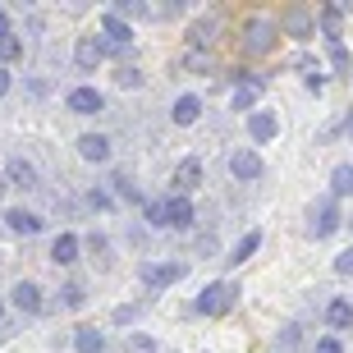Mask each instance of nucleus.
<instances>
[{"mask_svg": "<svg viewBox=\"0 0 353 353\" xmlns=\"http://www.w3.org/2000/svg\"><path fill=\"white\" fill-rule=\"evenodd\" d=\"M230 307H234V285L230 280H216V285H207L197 294V312H207V316H225Z\"/></svg>", "mask_w": 353, "mask_h": 353, "instance_id": "obj_1", "label": "nucleus"}, {"mask_svg": "<svg viewBox=\"0 0 353 353\" xmlns=\"http://www.w3.org/2000/svg\"><path fill=\"white\" fill-rule=\"evenodd\" d=\"M65 105L74 110V115H97V110H105V97L97 88H74L65 97Z\"/></svg>", "mask_w": 353, "mask_h": 353, "instance_id": "obj_2", "label": "nucleus"}, {"mask_svg": "<svg viewBox=\"0 0 353 353\" xmlns=\"http://www.w3.org/2000/svg\"><path fill=\"white\" fill-rule=\"evenodd\" d=\"M110 55V46H105L101 37H79V46H74V60H79V69H97Z\"/></svg>", "mask_w": 353, "mask_h": 353, "instance_id": "obj_3", "label": "nucleus"}, {"mask_svg": "<svg viewBox=\"0 0 353 353\" xmlns=\"http://www.w3.org/2000/svg\"><path fill=\"white\" fill-rule=\"evenodd\" d=\"M197 183H202V161H197V157L179 161V170H174V197H188Z\"/></svg>", "mask_w": 353, "mask_h": 353, "instance_id": "obj_4", "label": "nucleus"}, {"mask_svg": "<svg viewBox=\"0 0 353 353\" xmlns=\"http://www.w3.org/2000/svg\"><path fill=\"white\" fill-rule=\"evenodd\" d=\"M10 299H14L19 312H41V307H46V303H41V289L32 285V280H19V285L10 289Z\"/></svg>", "mask_w": 353, "mask_h": 353, "instance_id": "obj_5", "label": "nucleus"}, {"mask_svg": "<svg viewBox=\"0 0 353 353\" xmlns=\"http://www.w3.org/2000/svg\"><path fill=\"white\" fill-rule=\"evenodd\" d=\"M335 230H340V207H335V202H321V207L312 211V234L316 239H326V234H335Z\"/></svg>", "mask_w": 353, "mask_h": 353, "instance_id": "obj_6", "label": "nucleus"}, {"mask_svg": "<svg viewBox=\"0 0 353 353\" xmlns=\"http://www.w3.org/2000/svg\"><path fill=\"white\" fill-rule=\"evenodd\" d=\"M183 271H188L183 262H170V266H143V280H147L152 289H165V285H174V280H183Z\"/></svg>", "mask_w": 353, "mask_h": 353, "instance_id": "obj_7", "label": "nucleus"}, {"mask_svg": "<svg viewBox=\"0 0 353 353\" xmlns=\"http://www.w3.org/2000/svg\"><path fill=\"white\" fill-rule=\"evenodd\" d=\"M230 170H234V179H257V174H262V157H257L252 147H243V152L230 157Z\"/></svg>", "mask_w": 353, "mask_h": 353, "instance_id": "obj_8", "label": "nucleus"}, {"mask_svg": "<svg viewBox=\"0 0 353 353\" xmlns=\"http://www.w3.org/2000/svg\"><path fill=\"white\" fill-rule=\"evenodd\" d=\"M165 225L170 230H188L193 225V202L188 197H165Z\"/></svg>", "mask_w": 353, "mask_h": 353, "instance_id": "obj_9", "label": "nucleus"}, {"mask_svg": "<svg viewBox=\"0 0 353 353\" xmlns=\"http://www.w3.org/2000/svg\"><path fill=\"white\" fill-rule=\"evenodd\" d=\"M271 46H275V23H266V19L248 23V51L252 55H266Z\"/></svg>", "mask_w": 353, "mask_h": 353, "instance_id": "obj_10", "label": "nucleus"}, {"mask_svg": "<svg viewBox=\"0 0 353 353\" xmlns=\"http://www.w3.org/2000/svg\"><path fill=\"white\" fill-rule=\"evenodd\" d=\"M248 133H252V143H271L275 133H280V119H275L271 110H257V115L248 119Z\"/></svg>", "mask_w": 353, "mask_h": 353, "instance_id": "obj_11", "label": "nucleus"}, {"mask_svg": "<svg viewBox=\"0 0 353 353\" xmlns=\"http://www.w3.org/2000/svg\"><path fill=\"white\" fill-rule=\"evenodd\" d=\"M79 157L83 161H110V143H105L101 133H83L79 138Z\"/></svg>", "mask_w": 353, "mask_h": 353, "instance_id": "obj_12", "label": "nucleus"}, {"mask_svg": "<svg viewBox=\"0 0 353 353\" xmlns=\"http://www.w3.org/2000/svg\"><path fill=\"white\" fill-rule=\"evenodd\" d=\"M5 221H10V230H14V234H28V239H32V234H41V216H32V211H23V207H14L10 216H5Z\"/></svg>", "mask_w": 353, "mask_h": 353, "instance_id": "obj_13", "label": "nucleus"}, {"mask_svg": "<svg viewBox=\"0 0 353 353\" xmlns=\"http://www.w3.org/2000/svg\"><path fill=\"white\" fill-rule=\"evenodd\" d=\"M51 262H55V266L79 262V239H74V234H60V239L51 243Z\"/></svg>", "mask_w": 353, "mask_h": 353, "instance_id": "obj_14", "label": "nucleus"}, {"mask_svg": "<svg viewBox=\"0 0 353 353\" xmlns=\"http://www.w3.org/2000/svg\"><path fill=\"white\" fill-rule=\"evenodd\" d=\"M326 321H330L335 330H349V326H353V303H349V299H335V303L326 307Z\"/></svg>", "mask_w": 353, "mask_h": 353, "instance_id": "obj_15", "label": "nucleus"}, {"mask_svg": "<svg viewBox=\"0 0 353 353\" xmlns=\"http://www.w3.org/2000/svg\"><path fill=\"white\" fill-rule=\"evenodd\" d=\"M101 344H105V335L97 326H79V335H74V349L79 353H101Z\"/></svg>", "mask_w": 353, "mask_h": 353, "instance_id": "obj_16", "label": "nucleus"}, {"mask_svg": "<svg viewBox=\"0 0 353 353\" xmlns=\"http://www.w3.org/2000/svg\"><path fill=\"white\" fill-rule=\"evenodd\" d=\"M170 115H174V124H197V115H202V101H197V97H179Z\"/></svg>", "mask_w": 353, "mask_h": 353, "instance_id": "obj_17", "label": "nucleus"}, {"mask_svg": "<svg viewBox=\"0 0 353 353\" xmlns=\"http://www.w3.org/2000/svg\"><path fill=\"white\" fill-rule=\"evenodd\" d=\"M101 28H105V37L115 41V46H129V37H133V28L124 23V19H115V14H105V19H101Z\"/></svg>", "mask_w": 353, "mask_h": 353, "instance_id": "obj_18", "label": "nucleus"}, {"mask_svg": "<svg viewBox=\"0 0 353 353\" xmlns=\"http://www.w3.org/2000/svg\"><path fill=\"white\" fill-rule=\"evenodd\" d=\"M257 248H262V234L252 230V234H243V239H239L234 257H225V262H230V266H243V262H248V257H252V252H257Z\"/></svg>", "mask_w": 353, "mask_h": 353, "instance_id": "obj_19", "label": "nucleus"}, {"mask_svg": "<svg viewBox=\"0 0 353 353\" xmlns=\"http://www.w3.org/2000/svg\"><path fill=\"white\" fill-rule=\"evenodd\" d=\"M262 88H266L262 79H248V83H239V92H234V110H248V105L257 101V97H262Z\"/></svg>", "mask_w": 353, "mask_h": 353, "instance_id": "obj_20", "label": "nucleus"}, {"mask_svg": "<svg viewBox=\"0 0 353 353\" xmlns=\"http://www.w3.org/2000/svg\"><path fill=\"white\" fill-rule=\"evenodd\" d=\"M10 179L19 183V188H37V170H32L23 157H14V161H10Z\"/></svg>", "mask_w": 353, "mask_h": 353, "instance_id": "obj_21", "label": "nucleus"}, {"mask_svg": "<svg viewBox=\"0 0 353 353\" xmlns=\"http://www.w3.org/2000/svg\"><path fill=\"white\" fill-rule=\"evenodd\" d=\"M19 55H23V37L5 32V37H0V65H10V60H19Z\"/></svg>", "mask_w": 353, "mask_h": 353, "instance_id": "obj_22", "label": "nucleus"}, {"mask_svg": "<svg viewBox=\"0 0 353 353\" xmlns=\"http://www.w3.org/2000/svg\"><path fill=\"white\" fill-rule=\"evenodd\" d=\"M285 28H289V32H294V37H307V32H312V19H307V14H303V10H289Z\"/></svg>", "mask_w": 353, "mask_h": 353, "instance_id": "obj_23", "label": "nucleus"}, {"mask_svg": "<svg viewBox=\"0 0 353 353\" xmlns=\"http://www.w3.org/2000/svg\"><path fill=\"white\" fill-rule=\"evenodd\" d=\"M124 353H157V340H152V335H138V330H133L129 340H124Z\"/></svg>", "mask_w": 353, "mask_h": 353, "instance_id": "obj_24", "label": "nucleus"}, {"mask_svg": "<svg viewBox=\"0 0 353 353\" xmlns=\"http://www.w3.org/2000/svg\"><path fill=\"white\" fill-rule=\"evenodd\" d=\"M321 28H326L330 41H340V10H335V5H326V10H321Z\"/></svg>", "mask_w": 353, "mask_h": 353, "instance_id": "obj_25", "label": "nucleus"}, {"mask_svg": "<svg viewBox=\"0 0 353 353\" xmlns=\"http://www.w3.org/2000/svg\"><path fill=\"white\" fill-rule=\"evenodd\" d=\"M330 188L335 193H353V165H340V170L330 174Z\"/></svg>", "mask_w": 353, "mask_h": 353, "instance_id": "obj_26", "label": "nucleus"}, {"mask_svg": "<svg viewBox=\"0 0 353 353\" xmlns=\"http://www.w3.org/2000/svg\"><path fill=\"white\" fill-rule=\"evenodd\" d=\"M115 83H119V88H138V83H143V74H138L133 65H124V69L115 74Z\"/></svg>", "mask_w": 353, "mask_h": 353, "instance_id": "obj_27", "label": "nucleus"}, {"mask_svg": "<svg viewBox=\"0 0 353 353\" xmlns=\"http://www.w3.org/2000/svg\"><path fill=\"white\" fill-rule=\"evenodd\" d=\"M83 299H88V294H83L79 280H74V285H65V307H83Z\"/></svg>", "mask_w": 353, "mask_h": 353, "instance_id": "obj_28", "label": "nucleus"}, {"mask_svg": "<svg viewBox=\"0 0 353 353\" xmlns=\"http://www.w3.org/2000/svg\"><path fill=\"white\" fill-rule=\"evenodd\" d=\"M147 221L157 225V230H165V202H152V207H147Z\"/></svg>", "mask_w": 353, "mask_h": 353, "instance_id": "obj_29", "label": "nucleus"}, {"mask_svg": "<svg viewBox=\"0 0 353 353\" xmlns=\"http://www.w3.org/2000/svg\"><path fill=\"white\" fill-rule=\"evenodd\" d=\"M207 32H211V23H197L193 32H188V41H193V46H207V41H211Z\"/></svg>", "mask_w": 353, "mask_h": 353, "instance_id": "obj_30", "label": "nucleus"}, {"mask_svg": "<svg viewBox=\"0 0 353 353\" xmlns=\"http://www.w3.org/2000/svg\"><path fill=\"white\" fill-rule=\"evenodd\" d=\"M316 353H344V344L335 335H326V340H316Z\"/></svg>", "mask_w": 353, "mask_h": 353, "instance_id": "obj_31", "label": "nucleus"}, {"mask_svg": "<svg viewBox=\"0 0 353 353\" xmlns=\"http://www.w3.org/2000/svg\"><path fill=\"white\" fill-rule=\"evenodd\" d=\"M335 271H340V275H353V248H349V252H340V257H335Z\"/></svg>", "mask_w": 353, "mask_h": 353, "instance_id": "obj_32", "label": "nucleus"}, {"mask_svg": "<svg viewBox=\"0 0 353 353\" xmlns=\"http://www.w3.org/2000/svg\"><path fill=\"white\" fill-rule=\"evenodd\" d=\"M115 188H119V197H129V202H138V188H133V183L124 179V174H119V179H115Z\"/></svg>", "mask_w": 353, "mask_h": 353, "instance_id": "obj_33", "label": "nucleus"}, {"mask_svg": "<svg viewBox=\"0 0 353 353\" xmlns=\"http://www.w3.org/2000/svg\"><path fill=\"white\" fill-rule=\"evenodd\" d=\"M5 92H10V69L0 65V97H5Z\"/></svg>", "mask_w": 353, "mask_h": 353, "instance_id": "obj_34", "label": "nucleus"}, {"mask_svg": "<svg viewBox=\"0 0 353 353\" xmlns=\"http://www.w3.org/2000/svg\"><path fill=\"white\" fill-rule=\"evenodd\" d=\"M5 32H10V19H5V10H0V37H5Z\"/></svg>", "mask_w": 353, "mask_h": 353, "instance_id": "obj_35", "label": "nucleus"}, {"mask_svg": "<svg viewBox=\"0 0 353 353\" xmlns=\"http://www.w3.org/2000/svg\"><path fill=\"white\" fill-rule=\"evenodd\" d=\"M0 193H5V179H0Z\"/></svg>", "mask_w": 353, "mask_h": 353, "instance_id": "obj_36", "label": "nucleus"}, {"mask_svg": "<svg viewBox=\"0 0 353 353\" xmlns=\"http://www.w3.org/2000/svg\"><path fill=\"white\" fill-rule=\"evenodd\" d=\"M349 133H353V119H349Z\"/></svg>", "mask_w": 353, "mask_h": 353, "instance_id": "obj_37", "label": "nucleus"}]
</instances>
